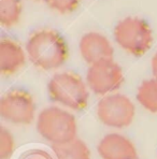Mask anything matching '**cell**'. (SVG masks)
I'll return each instance as SVG.
<instances>
[{
  "label": "cell",
  "mask_w": 157,
  "mask_h": 159,
  "mask_svg": "<svg viewBox=\"0 0 157 159\" xmlns=\"http://www.w3.org/2000/svg\"><path fill=\"white\" fill-rule=\"evenodd\" d=\"M26 53L30 61L44 71L60 68L69 57V48L64 37L53 29H40L29 37Z\"/></svg>",
  "instance_id": "obj_1"
},
{
  "label": "cell",
  "mask_w": 157,
  "mask_h": 159,
  "mask_svg": "<svg viewBox=\"0 0 157 159\" xmlns=\"http://www.w3.org/2000/svg\"><path fill=\"white\" fill-rule=\"evenodd\" d=\"M37 131L42 139L54 145L69 143L78 138L76 116L59 107H48L37 117Z\"/></svg>",
  "instance_id": "obj_2"
},
{
  "label": "cell",
  "mask_w": 157,
  "mask_h": 159,
  "mask_svg": "<svg viewBox=\"0 0 157 159\" xmlns=\"http://www.w3.org/2000/svg\"><path fill=\"white\" fill-rule=\"evenodd\" d=\"M48 97L55 103L72 111H82L88 104V86L74 72H59L48 84Z\"/></svg>",
  "instance_id": "obj_3"
},
{
  "label": "cell",
  "mask_w": 157,
  "mask_h": 159,
  "mask_svg": "<svg viewBox=\"0 0 157 159\" xmlns=\"http://www.w3.org/2000/svg\"><path fill=\"white\" fill-rule=\"evenodd\" d=\"M114 39L118 46L133 56H142L151 48L153 32L143 18L126 17L114 28Z\"/></svg>",
  "instance_id": "obj_4"
},
{
  "label": "cell",
  "mask_w": 157,
  "mask_h": 159,
  "mask_svg": "<svg viewBox=\"0 0 157 159\" xmlns=\"http://www.w3.org/2000/svg\"><path fill=\"white\" fill-rule=\"evenodd\" d=\"M135 115V104L123 93H110L98 102L97 116L107 127L124 129L131 125Z\"/></svg>",
  "instance_id": "obj_5"
},
{
  "label": "cell",
  "mask_w": 157,
  "mask_h": 159,
  "mask_svg": "<svg viewBox=\"0 0 157 159\" xmlns=\"http://www.w3.org/2000/svg\"><path fill=\"white\" fill-rule=\"evenodd\" d=\"M36 102L26 90L12 89L0 99V116L13 125H30L36 117Z\"/></svg>",
  "instance_id": "obj_6"
},
{
  "label": "cell",
  "mask_w": 157,
  "mask_h": 159,
  "mask_svg": "<svg viewBox=\"0 0 157 159\" xmlns=\"http://www.w3.org/2000/svg\"><path fill=\"white\" fill-rule=\"evenodd\" d=\"M124 83L123 69L113 58L90 65L86 73L88 88L98 96H107L121 88Z\"/></svg>",
  "instance_id": "obj_7"
},
{
  "label": "cell",
  "mask_w": 157,
  "mask_h": 159,
  "mask_svg": "<svg viewBox=\"0 0 157 159\" xmlns=\"http://www.w3.org/2000/svg\"><path fill=\"white\" fill-rule=\"evenodd\" d=\"M79 48L82 58L90 66L101 60L111 59L114 55V48L110 40L96 31L83 34L80 40Z\"/></svg>",
  "instance_id": "obj_8"
},
{
  "label": "cell",
  "mask_w": 157,
  "mask_h": 159,
  "mask_svg": "<svg viewBox=\"0 0 157 159\" xmlns=\"http://www.w3.org/2000/svg\"><path fill=\"white\" fill-rule=\"evenodd\" d=\"M97 151L101 159H138V151L130 139L118 132L105 134Z\"/></svg>",
  "instance_id": "obj_9"
},
{
  "label": "cell",
  "mask_w": 157,
  "mask_h": 159,
  "mask_svg": "<svg viewBox=\"0 0 157 159\" xmlns=\"http://www.w3.org/2000/svg\"><path fill=\"white\" fill-rule=\"evenodd\" d=\"M26 64L24 48L11 38L0 40V72L10 76L20 71Z\"/></svg>",
  "instance_id": "obj_10"
},
{
  "label": "cell",
  "mask_w": 157,
  "mask_h": 159,
  "mask_svg": "<svg viewBox=\"0 0 157 159\" xmlns=\"http://www.w3.org/2000/svg\"><path fill=\"white\" fill-rule=\"evenodd\" d=\"M56 159H90V151L84 141L74 139L69 143L52 146Z\"/></svg>",
  "instance_id": "obj_11"
},
{
  "label": "cell",
  "mask_w": 157,
  "mask_h": 159,
  "mask_svg": "<svg viewBox=\"0 0 157 159\" xmlns=\"http://www.w3.org/2000/svg\"><path fill=\"white\" fill-rule=\"evenodd\" d=\"M137 100L146 111L157 113V79L145 80L137 90Z\"/></svg>",
  "instance_id": "obj_12"
},
{
  "label": "cell",
  "mask_w": 157,
  "mask_h": 159,
  "mask_svg": "<svg viewBox=\"0 0 157 159\" xmlns=\"http://www.w3.org/2000/svg\"><path fill=\"white\" fill-rule=\"evenodd\" d=\"M22 13V0H0V23L2 26H15L20 22Z\"/></svg>",
  "instance_id": "obj_13"
},
{
  "label": "cell",
  "mask_w": 157,
  "mask_h": 159,
  "mask_svg": "<svg viewBox=\"0 0 157 159\" xmlns=\"http://www.w3.org/2000/svg\"><path fill=\"white\" fill-rule=\"evenodd\" d=\"M15 141L12 132L4 126L0 127V159H10L14 153Z\"/></svg>",
  "instance_id": "obj_14"
},
{
  "label": "cell",
  "mask_w": 157,
  "mask_h": 159,
  "mask_svg": "<svg viewBox=\"0 0 157 159\" xmlns=\"http://www.w3.org/2000/svg\"><path fill=\"white\" fill-rule=\"evenodd\" d=\"M51 10L60 14H69L79 8L81 0H43Z\"/></svg>",
  "instance_id": "obj_15"
},
{
  "label": "cell",
  "mask_w": 157,
  "mask_h": 159,
  "mask_svg": "<svg viewBox=\"0 0 157 159\" xmlns=\"http://www.w3.org/2000/svg\"><path fill=\"white\" fill-rule=\"evenodd\" d=\"M20 159H54L51 154L43 149H30L21 156Z\"/></svg>",
  "instance_id": "obj_16"
},
{
  "label": "cell",
  "mask_w": 157,
  "mask_h": 159,
  "mask_svg": "<svg viewBox=\"0 0 157 159\" xmlns=\"http://www.w3.org/2000/svg\"><path fill=\"white\" fill-rule=\"evenodd\" d=\"M151 67H152V73H153L154 78L157 79V52L153 56V58H152Z\"/></svg>",
  "instance_id": "obj_17"
},
{
  "label": "cell",
  "mask_w": 157,
  "mask_h": 159,
  "mask_svg": "<svg viewBox=\"0 0 157 159\" xmlns=\"http://www.w3.org/2000/svg\"><path fill=\"white\" fill-rule=\"evenodd\" d=\"M35 1H40V0H35Z\"/></svg>",
  "instance_id": "obj_18"
}]
</instances>
